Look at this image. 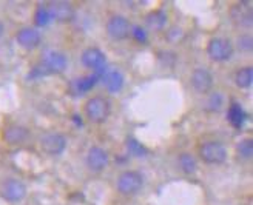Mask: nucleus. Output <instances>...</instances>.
Wrapping results in <instances>:
<instances>
[{
	"label": "nucleus",
	"instance_id": "f257e3e1",
	"mask_svg": "<svg viewBox=\"0 0 253 205\" xmlns=\"http://www.w3.org/2000/svg\"><path fill=\"white\" fill-rule=\"evenodd\" d=\"M111 114V104L102 96H93L85 104V116L93 123H104Z\"/></svg>",
	"mask_w": 253,
	"mask_h": 205
},
{
	"label": "nucleus",
	"instance_id": "f03ea898",
	"mask_svg": "<svg viewBox=\"0 0 253 205\" xmlns=\"http://www.w3.org/2000/svg\"><path fill=\"white\" fill-rule=\"evenodd\" d=\"M142 185H144V176L134 170H126V171L121 173L118 177V182H116L118 191L124 196H133V195L139 193Z\"/></svg>",
	"mask_w": 253,
	"mask_h": 205
},
{
	"label": "nucleus",
	"instance_id": "7ed1b4c3",
	"mask_svg": "<svg viewBox=\"0 0 253 205\" xmlns=\"http://www.w3.org/2000/svg\"><path fill=\"white\" fill-rule=\"evenodd\" d=\"M199 158L209 165H219L227 159V148L218 140L204 142L199 147Z\"/></svg>",
	"mask_w": 253,
	"mask_h": 205
},
{
	"label": "nucleus",
	"instance_id": "20e7f679",
	"mask_svg": "<svg viewBox=\"0 0 253 205\" xmlns=\"http://www.w3.org/2000/svg\"><path fill=\"white\" fill-rule=\"evenodd\" d=\"M207 54L214 62H225L233 56V45L225 37H213L207 45Z\"/></svg>",
	"mask_w": 253,
	"mask_h": 205
},
{
	"label": "nucleus",
	"instance_id": "39448f33",
	"mask_svg": "<svg viewBox=\"0 0 253 205\" xmlns=\"http://www.w3.org/2000/svg\"><path fill=\"white\" fill-rule=\"evenodd\" d=\"M81 62L85 68L93 70L99 76H104V71L107 68V57L99 48H86L81 56Z\"/></svg>",
	"mask_w": 253,
	"mask_h": 205
},
{
	"label": "nucleus",
	"instance_id": "423d86ee",
	"mask_svg": "<svg viewBox=\"0 0 253 205\" xmlns=\"http://www.w3.org/2000/svg\"><path fill=\"white\" fill-rule=\"evenodd\" d=\"M0 196L11 204L20 202L27 196V185L19 179H5L0 184Z\"/></svg>",
	"mask_w": 253,
	"mask_h": 205
},
{
	"label": "nucleus",
	"instance_id": "0eeeda50",
	"mask_svg": "<svg viewBox=\"0 0 253 205\" xmlns=\"http://www.w3.org/2000/svg\"><path fill=\"white\" fill-rule=\"evenodd\" d=\"M41 65L48 71V74H60L67 70L68 60L67 56L56 49H48L43 53Z\"/></svg>",
	"mask_w": 253,
	"mask_h": 205
},
{
	"label": "nucleus",
	"instance_id": "6e6552de",
	"mask_svg": "<svg viewBox=\"0 0 253 205\" xmlns=\"http://www.w3.org/2000/svg\"><path fill=\"white\" fill-rule=\"evenodd\" d=\"M105 28H107V33H108V36L111 37V39H115V41H124V39H126V37L130 36L131 25H130V22L126 20L124 16L116 14V16H111L107 20Z\"/></svg>",
	"mask_w": 253,
	"mask_h": 205
},
{
	"label": "nucleus",
	"instance_id": "1a4fd4ad",
	"mask_svg": "<svg viewBox=\"0 0 253 205\" xmlns=\"http://www.w3.org/2000/svg\"><path fill=\"white\" fill-rule=\"evenodd\" d=\"M42 150L49 156H59L67 148V137L60 133H48L41 139Z\"/></svg>",
	"mask_w": 253,
	"mask_h": 205
},
{
	"label": "nucleus",
	"instance_id": "9d476101",
	"mask_svg": "<svg viewBox=\"0 0 253 205\" xmlns=\"http://www.w3.org/2000/svg\"><path fill=\"white\" fill-rule=\"evenodd\" d=\"M48 12L51 19L60 22V23H67L74 19V8L70 2L65 0H57V2H49L46 5Z\"/></svg>",
	"mask_w": 253,
	"mask_h": 205
},
{
	"label": "nucleus",
	"instance_id": "9b49d317",
	"mask_svg": "<svg viewBox=\"0 0 253 205\" xmlns=\"http://www.w3.org/2000/svg\"><path fill=\"white\" fill-rule=\"evenodd\" d=\"M230 17L232 20L243 28H250L252 20H253V12H252V2H239L232 6L230 9Z\"/></svg>",
	"mask_w": 253,
	"mask_h": 205
},
{
	"label": "nucleus",
	"instance_id": "f8f14e48",
	"mask_svg": "<svg viewBox=\"0 0 253 205\" xmlns=\"http://www.w3.org/2000/svg\"><path fill=\"white\" fill-rule=\"evenodd\" d=\"M190 82H192V86L196 93L207 94L213 88V76L206 68H196L192 73V79H190Z\"/></svg>",
	"mask_w": 253,
	"mask_h": 205
},
{
	"label": "nucleus",
	"instance_id": "ddd939ff",
	"mask_svg": "<svg viewBox=\"0 0 253 205\" xmlns=\"http://www.w3.org/2000/svg\"><path fill=\"white\" fill-rule=\"evenodd\" d=\"M86 165L91 171H102L108 165V153L100 147H91L86 153Z\"/></svg>",
	"mask_w": 253,
	"mask_h": 205
},
{
	"label": "nucleus",
	"instance_id": "4468645a",
	"mask_svg": "<svg viewBox=\"0 0 253 205\" xmlns=\"http://www.w3.org/2000/svg\"><path fill=\"white\" fill-rule=\"evenodd\" d=\"M16 41L25 49H34V48H37V46L41 45L42 36H41L39 30L31 28V27H25V28L17 31Z\"/></svg>",
	"mask_w": 253,
	"mask_h": 205
},
{
	"label": "nucleus",
	"instance_id": "2eb2a0df",
	"mask_svg": "<svg viewBox=\"0 0 253 205\" xmlns=\"http://www.w3.org/2000/svg\"><path fill=\"white\" fill-rule=\"evenodd\" d=\"M3 140L8 145H20L27 142L30 137V131L20 125H9L3 130Z\"/></svg>",
	"mask_w": 253,
	"mask_h": 205
},
{
	"label": "nucleus",
	"instance_id": "dca6fc26",
	"mask_svg": "<svg viewBox=\"0 0 253 205\" xmlns=\"http://www.w3.org/2000/svg\"><path fill=\"white\" fill-rule=\"evenodd\" d=\"M104 83H105V88L108 89L110 93H119L122 86H124V76L121 71L118 70H111V71H107L104 76Z\"/></svg>",
	"mask_w": 253,
	"mask_h": 205
},
{
	"label": "nucleus",
	"instance_id": "f3484780",
	"mask_svg": "<svg viewBox=\"0 0 253 205\" xmlns=\"http://www.w3.org/2000/svg\"><path fill=\"white\" fill-rule=\"evenodd\" d=\"M167 23V14L161 9L151 11L147 16V27L153 31H161Z\"/></svg>",
	"mask_w": 253,
	"mask_h": 205
},
{
	"label": "nucleus",
	"instance_id": "a211bd4d",
	"mask_svg": "<svg viewBox=\"0 0 253 205\" xmlns=\"http://www.w3.org/2000/svg\"><path fill=\"white\" fill-rule=\"evenodd\" d=\"M227 119H229V122L235 128H239V126L244 123L246 113H244V110L241 108V105H239L238 102H233V104L230 105L229 111H227Z\"/></svg>",
	"mask_w": 253,
	"mask_h": 205
},
{
	"label": "nucleus",
	"instance_id": "6ab92c4d",
	"mask_svg": "<svg viewBox=\"0 0 253 205\" xmlns=\"http://www.w3.org/2000/svg\"><path fill=\"white\" fill-rule=\"evenodd\" d=\"M178 164H179V168L185 174H193L198 168V162L195 156H192L190 153H181L178 156Z\"/></svg>",
	"mask_w": 253,
	"mask_h": 205
},
{
	"label": "nucleus",
	"instance_id": "aec40b11",
	"mask_svg": "<svg viewBox=\"0 0 253 205\" xmlns=\"http://www.w3.org/2000/svg\"><path fill=\"white\" fill-rule=\"evenodd\" d=\"M235 82L239 88H249L253 82V68L252 67L239 68L235 74Z\"/></svg>",
	"mask_w": 253,
	"mask_h": 205
},
{
	"label": "nucleus",
	"instance_id": "412c9836",
	"mask_svg": "<svg viewBox=\"0 0 253 205\" xmlns=\"http://www.w3.org/2000/svg\"><path fill=\"white\" fill-rule=\"evenodd\" d=\"M100 76L99 74H91V76H86V78H82L79 79L78 82H76V85H78V91L81 93H85V91H90V89L97 83Z\"/></svg>",
	"mask_w": 253,
	"mask_h": 205
},
{
	"label": "nucleus",
	"instance_id": "4be33fe9",
	"mask_svg": "<svg viewBox=\"0 0 253 205\" xmlns=\"http://www.w3.org/2000/svg\"><path fill=\"white\" fill-rule=\"evenodd\" d=\"M236 151H238V155L241 156L243 159H250L253 156V140L250 137L243 139L241 142L238 144Z\"/></svg>",
	"mask_w": 253,
	"mask_h": 205
},
{
	"label": "nucleus",
	"instance_id": "5701e85b",
	"mask_svg": "<svg viewBox=\"0 0 253 205\" xmlns=\"http://www.w3.org/2000/svg\"><path fill=\"white\" fill-rule=\"evenodd\" d=\"M126 148H128V151L131 153L133 156H137V158L147 155V148L141 142H139L137 139H134V137L126 139Z\"/></svg>",
	"mask_w": 253,
	"mask_h": 205
},
{
	"label": "nucleus",
	"instance_id": "b1692460",
	"mask_svg": "<svg viewBox=\"0 0 253 205\" xmlns=\"http://www.w3.org/2000/svg\"><path fill=\"white\" fill-rule=\"evenodd\" d=\"M49 20H51V16H49L48 8L45 5H41L36 9V16H34L36 25L37 27H46V25L49 23Z\"/></svg>",
	"mask_w": 253,
	"mask_h": 205
},
{
	"label": "nucleus",
	"instance_id": "393cba45",
	"mask_svg": "<svg viewBox=\"0 0 253 205\" xmlns=\"http://www.w3.org/2000/svg\"><path fill=\"white\" fill-rule=\"evenodd\" d=\"M238 48H239V51H243V53L250 54L252 49H253V37L250 34L239 36L238 37Z\"/></svg>",
	"mask_w": 253,
	"mask_h": 205
},
{
	"label": "nucleus",
	"instance_id": "a878e982",
	"mask_svg": "<svg viewBox=\"0 0 253 205\" xmlns=\"http://www.w3.org/2000/svg\"><path fill=\"white\" fill-rule=\"evenodd\" d=\"M130 34L134 37V39L139 42V43H145L147 42V33L142 27H139V25H134V27H131V31Z\"/></svg>",
	"mask_w": 253,
	"mask_h": 205
},
{
	"label": "nucleus",
	"instance_id": "bb28decb",
	"mask_svg": "<svg viewBox=\"0 0 253 205\" xmlns=\"http://www.w3.org/2000/svg\"><path fill=\"white\" fill-rule=\"evenodd\" d=\"M221 107H222V96L218 94V93H214L210 97V100H209L207 110H210V111H218V110H221Z\"/></svg>",
	"mask_w": 253,
	"mask_h": 205
},
{
	"label": "nucleus",
	"instance_id": "cd10ccee",
	"mask_svg": "<svg viewBox=\"0 0 253 205\" xmlns=\"http://www.w3.org/2000/svg\"><path fill=\"white\" fill-rule=\"evenodd\" d=\"M48 74V71L41 65V63H37V65L30 71V74H28V79H31V81H36V79H42L43 76H46Z\"/></svg>",
	"mask_w": 253,
	"mask_h": 205
},
{
	"label": "nucleus",
	"instance_id": "c85d7f7f",
	"mask_svg": "<svg viewBox=\"0 0 253 205\" xmlns=\"http://www.w3.org/2000/svg\"><path fill=\"white\" fill-rule=\"evenodd\" d=\"M3 31H5V27H3V23H2V22H0V37H2V36H3Z\"/></svg>",
	"mask_w": 253,
	"mask_h": 205
}]
</instances>
